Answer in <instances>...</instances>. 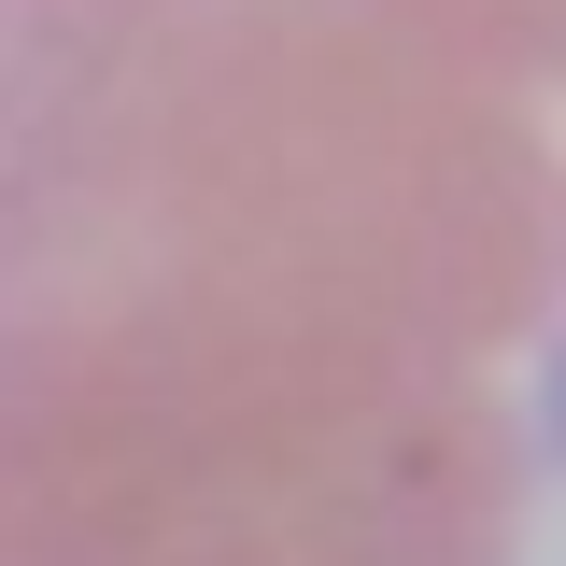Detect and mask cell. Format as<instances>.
Here are the masks:
<instances>
[{
    "label": "cell",
    "mask_w": 566,
    "mask_h": 566,
    "mask_svg": "<svg viewBox=\"0 0 566 566\" xmlns=\"http://www.w3.org/2000/svg\"><path fill=\"white\" fill-rule=\"evenodd\" d=\"M538 453H566V326H553V354H538Z\"/></svg>",
    "instance_id": "cell-1"
}]
</instances>
